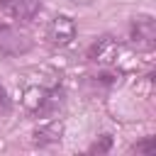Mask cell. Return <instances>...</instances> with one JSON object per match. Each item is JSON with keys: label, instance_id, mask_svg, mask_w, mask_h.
<instances>
[{"label": "cell", "instance_id": "6da1fadb", "mask_svg": "<svg viewBox=\"0 0 156 156\" xmlns=\"http://www.w3.org/2000/svg\"><path fill=\"white\" fill-rule=\"evenodd\" d=\"M88 58L93 63H100V66H110V68H117L122 66V58H127V51L124 46L112 39V37H100L90 44L88 49Z\"/></svg>", "mask_w": 156, "mask_h": 156}, {"label": "cell", "instance_id": "7a4b0ae2", "mask_svg": "<svg viewBox=\"0 0 156 156\" xmlns=\"http://www.w3.org/2000/svg\"><path fill=\"white\" fill-rule=\"evenodd\" d=\"M24 105L37 115H51L63 105V93L56 88H29L24 93Z\"/></svg>", "mask_w": 156, "mask_h": 156}, {"label": "cell", "instance_id": "3957f363", "mask_svg": "<svg viewBox=\"0 0 156 156\" xmlns=\"http://www.w3.org/2000/svg\"><path fill=\"white\" fill-rule=\"evenodd\" d=\"M32 49V39L24 29L12 24H0V54L5 56H20Z\"/></svg>", "mask_w": 156, "mask_h": 156}, {"label": "cell", "instance_id": "277c9868", "mask_svg": "<svg viewBox=\"0 0 156 156\" xmlns=\"http://www.w3.org/2000/svg\"><path fill=\"white\" fill-rule=\"evenodd\" d=\"M78 34L76 20L71 15H54L46 24V39L54 46H68Z\"/></svg>", "mask_w": 156, "mask_h": 156}, {"label": "cell", "instance_id": "5b68a950", "mask_svg": "<svg viewBox=\"0 0 156 156\" xmlns=\"http://www.w3.org/2000/svg\"><path fill=\"white\" fill-rule=\"evenodd\" d=\"M129 39L136 44V49L151 51L156 44V22L149 15H136L129 24Z\"/></svg>", "mask_w": 156, "mask_h": 156}, {"label": "cell", "instance_id": "8992f818", "mask_svg": "<svg viewBox=\"0 0 156 156\" xmlns=\"http://www.w3.org/2000/svg\"><path fill=\"white\" fill-rule=\"evenodd\" d=\"M0 5L15 20H34L41 10V0H0Z\"/></svg>", "mask_w": 156, "mask_h": 156}, {"label": "cell", "instance_id": "52a82bcc", "mask_svg": "<svg viewBox=\"0 0 156 156\" xmlns=\"http://www.w3.org/2000/svg\"><path fill=\"white\" fill-rule=\"evenodd\" d=\"M61 134H63V124L61 122H46V124H41L37 132H34V144H39V146H46V144H54V141H58L61 139Z\"/></svg>", "mask_w": 156, "mask_h": 156}, {"label": "cell", "instance_id": "ba28073f", "mask_svg": "<svg viewBox=\"0 0 156 156\" xmlns=\"http://www.w3.org/2000/svg\"><path fill=\"white\" fill-rule=\"evenodd\" d=\"M132 151H136V154H154V151H156V139H154V136H146L144 141L134 144Z\"/></svg>", "mask_w": 156, "mask_h": 156}, {"label": "cell", "instance_id": "9c48e42d", "mask_svg": "<svg viewBox=\"0 0 156 156\" xmlns=\"http://www.w3.org/2000/svg\"><path fill=\"white\" fill-rule=\"evenodd\" d=\"M110 146H112V136L110 134H102L100 136V141H95V144H90V149L88 151H98V154H105V151H110Z\"/></svg>", "mask_w": 156, "mask_h": 156}, {"label": "cell", "instance_id": "30bf717a", "mask_svg": "<svg viewBox=\"0 0 156 156\" xmlns=\"http://www.w3.org/2000/svg\"><path fill=\"white\" fill-rule=\"evenodd\" d=\"M0 105H5V107H7V95H5V90H2V88H0Z\"/></svg>", "mask_w": 156, "mask_h": 156}, {"label": "cell", "instance_id": "8fae6325", "mask_svg": "<svg viewBox=\"0 0 156 156\" xmlns=\"http://www.w3.org/2000/svg\"><path fill=\"white\" fill-rule=\"evenodd\" d=\"M73 2H80V5H88V2H93V0H73Z\"/></svg>", "mask_w": 156, "mask_h": 156}]
</instances>
